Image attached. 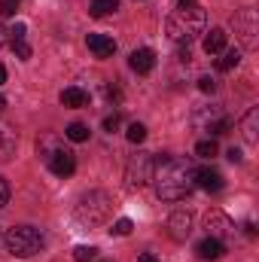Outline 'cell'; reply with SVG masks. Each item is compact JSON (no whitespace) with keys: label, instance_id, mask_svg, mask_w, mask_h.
<instances>
[{"label":"cell","instance_id":"83f0119b","mask_svg":"<svg viewBox=\"0 0 259 262\" xmlns=\"http://www.w3.org/2000/svg\"><path fill=\"white\" fill-rule=\"evenodd\" d=\"M21 0H0V15H15Z\"/></svg>","mask_w":259,"mask_h":262},{"label":"cell","instance_id":"f546056e","mask_svg":"<svg viewBox=\"0 0 259 262\" xmlns=\"http://www.w3.org/2000/svg\"><path fill=\"white\" fill-rule=\"evenodd\" d=\"M119 125H122V116H119V113H113V116L104 119V131H116Z\"/></svg>","mask_w":259,"mask_h":262},{"label":"cell","instance_id":"ba28073f","mask_svg":"<svg viewBox=\"0 0 259 262\" xmlns=\"http://www.w3.org/2000/svg\"><path fill=\"white\" fill-rule=\"evenodd\" d=\"M204 229H207L210 238H220V241L235 235V223H232L229 213H223V210H207V213H204Z\"/></svg>","mask_w":259,"mask_h":262},{"label":"cell","instance_id":"74e56055","mask_svg":"<svg viewBox=\"0 0 259 262\" xmlns=\"http://www.w3.org/2000/svg\"><path fill=\"white\" fill-rule=\"evenodd\" d=\"M104 262H110V259H104Z\"/></svg>","mask_w":259,"mask_h":262},{"label":"cell","instance_id":"484cf974","mask_svg":"<svg viewBox=\"0 0 259 262\" xmlns=\"http://www.w3.org/2000/svg\"><path fill=\"white\" fill-rule=\"evenodd\" d=\"M9 46H12V52H15L21 61H28V58H31V46H28L25 40H9Z\"/></svg>","mask_w":259,"mask_h":262},{"label":"cell","instance_id":"ffe728a7","mask_svg":"<svg viewBox=\"0 0 259 262\" xmlns=\"http://www.w3.org/2000/svg\"><path fill=\"white\" fill-rule=\"evenodd\" d=\"M116 9H119V0H92V6H89V12L95 18H104V15H110Z\"/></svg>","mask_w":259,"mask_h":262},{"label":"cell","instance_id":"603a6c76","mask_svg":"<svg viewBox=\"0 0 259 262\" xmlns=\"http://www.w3.org/2000/svg\"><path fill=\"white\" fill-rule=\"evenodd\" d=\"M238 61H241V52H238V49H229V52L220 58L217 67H220V70H232V67H238Z\"/></svg>","mask_w":259,"mask_h":262},{"label":"cell","instance_id":"44dd1931","mask_svg":"<svg viewBox=\"0 0 259 262\" xmlns=\"http://www.w3.org/2000/svg\"><path fill=\"white\" fill-rule=\"evenodd\" d=\"M64 137L67 140H73V143H85V140H89V128H85L82 122H70L67 131H64Z\"/></svg>","mask_w":259,"mask_h":262},{"label":"cell","instance_id":"f1b7e54d","mask_svg":"<svg viewBox=\"0 0 259 262\" xmlns=\"http://www.w3.org/2000/svg\"><path fill=\"white\" fill-rule=\"evenodd\" d=\"M213 89H217V82H213L210 76H201V79H198V92H204V95H213Z\"/></svg>","mask_w":259,"mask_h":262},{"label":"cell","instance_id":"4dcf8cb0","mask_svg":"<svg viewBox=\"0 0 259 262\" xmlns=\"http://www.w3.org/2000/svg\"><path fill=\"white\" fill-rule=\"evenodd\" d=\"M6 201H9V183L0 177V207H6Z\"/></svg>","mask_w":259,"mask_h":262},{"label":"cell","instance_id":"8fae6325","mask_svg":"<svg viewBox=\"0 0 259 262\" xmlns=\"http://www.w3.org/2000/svg\"><path fill=\"white\" fill-rule=\"evenodd\" d=\"M85 46H89V52H92L95 58H110V55L116 52V43H113V37H107V34H89V37H85Z\"/></svg>","mask_w":259,"mask_h":262},{"label":"cell","instance_id":"8992f818","mask_svg":"<svg viewBox=\"0 0 259 262\" xmlns=\"http://www.w3.org/2000/svg\"><path fill=\"white\" fill-rule=\"evenodd\" d=\"M195 125H198L201 131H207V134H226L235 122H232L220 107H204V110L195 116Z\"/></svg>","mask_w":259,"mask_h":262},{"label":"cell","instance_id":"d590c367","mask_svg":"<svg viewBox=\"0 0 259 262\" xmlns=\"http://www.w3.org/2000/svg\"><path fill=\"white\" fill-rule=\"evenodd\" d=\"M3 82H6V67L0 64V85H3Z\"/></svg>","mask_w":259,"mask_h":262},{"label":"cell","instance_id":"2e32d148","mask_svg":"<svg viewBox=\"0 0 259 262\" xmlns=\"http://www.w3.org/2000/svg\"><path fill=\"white\" fill-rule=\"evenodd\" d=\"M226 40H229V34H226L223 28H213V31L204 37V52H207V55L223 52V49H226Z\"/></svg>","mask_w":259,"mask_h":262},{"label":"cell","instance_id":"5b68a950","mask_svg":"<svg viewBox=\"0 0 259 262\" xmlns=\"http://www.w3.org/2000/svg\"><path fill=\"white\" fill-rule=\"evenodd\" d=\"M153 168H156V159L153 152H134L128 162V186H146L153 180Z\"/></svg>","mask_w":259,"mask_h":262},{"label":"cell","instance_id":"d4e9b609","mask_svg":"<svg viewBox=\"0 0 259 262\" xmlns=\"http://www.w3.org/2000/svg\"><path fill=\"white\" fill-rule=\"evenodd\" d=\"M95 256H98V247H76L73 250V259L76 262H92Z\"/></svg>","mask_w":259,"mask_h":262},{"label":"cell","instance_id":"30bf717a","mask_svg":"<svg viewBox=\"0 0 259 262\" xmlns=\"http://www.w3.org/2000/svg\"><path fill=\"white\" fill-rule=\"evenodd\" d=\"M168 232H171V238L174 241H186L189 238V232H192V213L189 210H174L171 216H168Z\"/></svg>","mask_w":259,"mask_h":262},{"label":"cell","instance_id":"7a4b0ae2","mask_svg":"<svg viewBox=\"0 0 259 262\" xmlns=\"http://www.w3.org/2000/svg\"><path fill=\"white\" fill-rule=\"evenodd\" d=\"M198 34H204V9L195 0H177V9L168 15V37L189 46Z\"/></svg>","mask_w":259,"mask_h":262},{"label":"cell","instance_id":"e575fe53","mask_svg":"<svg viewBox=\"0 0 259 262\" xmlns=\"http://www.w3.org/2000/svg\"><path fill=\"white\" fill-rule=\"evenodd\" d=\"M137 262H159V259H156L153 253H143V256H140V259H137Z\"/></svg>","mask_w":259,"mask_h":262},{"label":"cell","instance_id":"6da1fadb","mask_svg":"<svg viewBox=\"0 0 259 262\" xmlns=\"http://www.w3.org/2000/svg\"><path fill=\"white\" fill-rule=\"evenodd\" d=\"M156 195L165 201H180L195 189V165L180 156H162L153 168Z\"/></svg>","mask_w":259,"mask_h":262},{"label":"cell","instance_id":"d6986e66","mask_svg":"<svg viewBox=\"0 0 259 262\" xmlns=\"http://www.w3.org/2000/svg\"><path fill=\"white\" fill-rule=\"evenodd\" d=\"M61 146H64V143H61L55 134H43V137L37 140V152H40L43 159H49V156H52L55 149H61Z\"/></svg>","mask_w":259,"mask_h":262},{"label":"cell","instance_id":"5bb4252c","mask_svg":"<svg viewBox=\"0 0 259 262\" xmlns=\"http://www.w3.org/2000/svg\"><path fill=\"white\" fill-rule=\"evenodd\" d=\"M195 253H198V259H204V262H213V259H220L223 253H226V244L220 241V238H204L198 247H195Z\"/></svg>","mask_w":259,"mask_h":262},{"label":"cell","instance_id":"7402d4cb","mask_svg":"<svg viewBox=\"0 0 259 262\" xmlns=\"http://www.w3.org/2000/svg\"><path fill=\"white\" fill-rule=\"evenodd\" d=\"M125 137H128L131 143H143V140H146V125H140V122H131L128 131H125Z\"/></svg>","mask_w":259,"mask_h":262},{"label":"cell","instance_id":"e0dca14e","mask_svg":"<svg viewBox=\"0 0 259 262\" xmlns=\"http://www.w3.org/2000/svg\"><path fill=\"white\" fill-rule=\"evenodd\" d=\"M61 104H64V107H73V110H76V107H85V104H89V92H82L79 85H70V89L61 92Z\"/></svg>","mask_w":259,"mask_h":262},{"label":"cell","instance_id":"ac0fdd59","mask_svg":"<svg viewBox=\"0 0 259 262\" xmlns=\"http://www.w3.org/2000/svg\"><path fill=\"white\" fill-rule=\"evenodd\" d=\"M256 122H259V110L253 107V110H247V116L241 119V131H244V140L253 146L259 140V134H256Z\"/></svg>","mask_w":259,"mask_h":262},{"label":"cell","instance_id":"836d02e7","mask_svg":"<svg viewBox=\"0 0 259 262\" xmlns=\"http://www.w3.org/2000/svg\"><path fill=\"white\" fill-rule=\"evenodd\" d=\"M229 159H232V162H241V149L232 146V149H229Z\"/></svg>","mask_w":259,"mask_h":262},{"label":"cell","instance_id":"9c48e42d","mask_svg":"<svg viewBox=\"0 0 259 262\" xmlns=\"http://www.w3.org/2000/svg\"><path fill=\"white\" fill-rule=\"evenodd\" d=\"M46 162H49V171H52L55 177H70V174L76 171V156H73L70 149H64V146L55 149Z\"/></svg>","mask_w":259,"mask_h":262},{"label":"cell","instance_id":"4fadbf2b","mask_svg":"<svg viewBox=\"0 0 259 262\" xmlns=\"http://www.w3.org/2000/svg\"><path fill=\"white\" fill-rule=\"evenodd\" d=\"M128 64L134 73H140V76H146V73H153V67H156V52L153 49H134L131 52V58H128Z\"/></svg>","mask_w":259,"mask_h":262},{"label":"cell","instance_id":"cb8c5ba5","mask_svg":"<svg viewBox=\"0 0 259 262\" xmlns=\"http://www.w3.org/2000/svg\"><path fill=\"white\" fill-rule=\"evenodd\" d=\"M131 229H134V223H131L128 216H122V220H116V223H113V229H110V232H113V235H119V238H125V235H131Z\"/></svg>","mask_w":259,"mask_h":262},{"label":"cell","instance_id":"1f68e13d","mask_svg":"<svg viewBox=\"0 0 259 262\" xmlns=\"http://www.w3.org/2000/svg\"><path fill=\"white\" fill-rule=\"evenodd\" d=\"M25 31H28V28H25V25L18 21V25H15V28L9 31V40H25Z\"/></svg>","mask_w":259,"mask_h":262},{"label":"cell","instance_id":"277c9868","mask_svg":"<svg viewBox=\"0 0 259 262\" xmlns=\"http://www.w3.org/2000/svg\"><path fill=\"white\" fill-rule=\"evenodd\" d=\"M110 207H113L110 195H107V192H101V189H95V192L82 195V201L76 204V220H79L82 226H89V229L104 226V223H107V216H110Z\"/></svg>","mask_w":259,"mask_h":262},{"label":"cell","instance_id":"7c38bea8","mask_svg":"<svg viewBox=\"0 0 259 262\" xmlns=\"http://www.w3.org/2000/svg\"><path fill=\"white\" fill-rule=\"evenodd\" d=\"M195 186L204 192H220L223 189V174L217 168H195Z\"/></svg>","mask_w":259,"mask_h":262},{"label":"cell","instance_id":"52a82bcc","mask_svg":"<svg viewBox=\"0 0 259 262\" xmlns=\"http://www.w3.org/2000/svg\"><path fill=\"white\" fill-rule=\"evenodd\" d=\"M232 25H235V34L241 37L244 46H256L259 21H256V12H253V9H241V12L232 18Z\"/></svg>","mask_w":259,"mask_h":262},{"label":"cell","instance_id":"d6a6232c","mask_svg":"<svg viewBox=\"0 0 259 262\" xmlns=\"http://www.w3.org/2000/svg\"><path fill=\"white\" fill-rule=\"evenodd\" d=\"M6 43H9V31H6V28H3V25H0V49H3V46H6Z\"/></svg>","mask_w":259,"mask_h":262},{"label":"cell","instance_id":"9a60e30c","mask_svg":"<svg viewBox=\"0 0 259 262\" xmlns=\"http://www.w3.org/2000/svg\"><path fill=\"white\" fill-rule=\"evenodd\" d=\"M15 146H18V134L9 125H0V162H9L15 156Z\"/></svg>","mask_w":259,"mask_h":262},{"label":"cell","instance_id":"8d00e7d4","mask_svg":"<svg viewBox=\"0 0 259 262\" xmlns=\"http://www.w3.org/2000/svg\"><path fill=\"white\" fill-rule=\"evenodd\" d=\"M3 110H6V98L0 95V113H3Z\"/></svg>","mask_w":259,"mask_h":262},{"label":"cell","instance_id":"3957f363","mask_svg":"<svg viewBox=\"0 0 259 262\" xmlns=\"http://www.w3.org/2000/svg\"><path fill=\"white\" fill-rule=\"evenodd\" d=\"M3 244H6V250H9L12 256L28 259V256H34V253L43 250V235H40V229H34V226H15V229L6 232Z\"/></svg>","mask_w":259,"mask_h":262},{"label":"cell","instance_id":"4316f807","mask_svg":"<svg viewBox=\"0 0 259 262\" xmlns=\"http://www.w3.org/2000/svg\"><path fill=\"white\" fill-rule=\"evenodd\" d=\"M195 152H198L201 159H213V156H217V143H213V140H201V143L195 146Z\"/></svg>","mask_w":259,"mask_h":262}]
</instances>
